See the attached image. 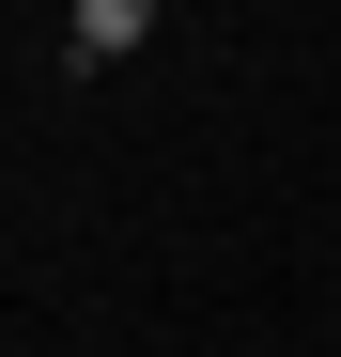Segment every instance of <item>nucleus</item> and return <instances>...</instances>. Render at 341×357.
<instances>
[{"label": "nucleus", "instance_id": "f257e3e1", "mask_svg": "<svg viewBox=\"0 0 341 357\" xmlns=\"http://www.w3.org/2000/svg\"><path fill=\"white\" fill-rule=\"evenodd\" d=\"M63 16H78V63H125V47L155 31V0H63Z\"/></svg>", "mask_w": 341, "mask_h": 357}]
</instances>
